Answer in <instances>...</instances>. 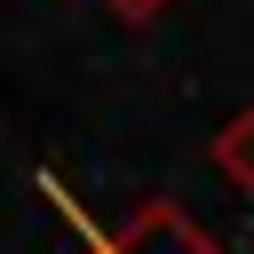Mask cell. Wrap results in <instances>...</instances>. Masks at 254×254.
<instances>
[{"mask_svg":"<svg viewBox=\"0 0 254 254\" xmlns=\"http://www.w3.org/2000/svg\"><path fill=\"white\" fill-rule=\"evenodd\" d=\"M79 254H222L183 206H167V198H151V206H135L127 222H111V230H95Z\"/></svg>","mask_w":254,"mask_h":254,"instance_id":"obj_1","label":"cell"},{"mask_svg":"<svg viewBox=\"0 0 254 254\" xmlns=\"http://www.w3.org/2000/svg\"><path fill=\"white\" fill-rule=\"evenodd\" d=\"M214 175L254 198V111H230V119H222V135H214Z\"/></svg>","mask_w":254,"mask_h":254,"instance_id":"obj_2","label":"cell"},{"mask_svg":"<svg viewBox=\"0 0 254 254\" xmlns=\"http://www.w3.org/2000/svg\"><path fill=\"white\" fill-rule=\"evenodd\" d=\"M95 8H103V16H119V24H151L167 0H95Z\"/></svg>","mask_w":254,"mask_h":254,"instance_id":"obj_3","label":"cell"}]
</instances>
